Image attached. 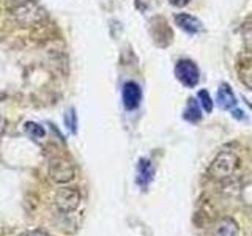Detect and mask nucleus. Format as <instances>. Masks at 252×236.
<instances>
[{
    "label": "nucleus",
    "instance_id": "f257e3e1",
    "mask_svg": "<svg viewBox=\"0 0 252 236\" xmlns=\"http://www.w3.org/2000/svg\"><path fill=\"white\" fill-rule=\"evenodd\" d=\"M8 11L14 18V21H18L26 27L38 26L46 19L44 10L33 0H14L8 5Z\"/></svg>",
    "mask_w": 252,
    "mask_h": 236
},
{
    "label": "nucleus",
    "instance_id": "f03ea898",
    "mask_svg": "<svg viewBox=\"0 0 252 236\" xmlns=\"http://www.w3.org/2000/svg\"><path fill=\"white\" fill-rule=\"evenodd\" d=\"M236 165H238V157H236V154L232 151H222L215 157V161L211 162L208 172L215 179H222L232 175L236 169Z\"/></svg>",
    "mask_w": 252,
    "mask_h": 236
},
{
    "label": "nucleus",
    "instance_id": "7ed1b4c3",
    "mask_svg": "<svg viewBox=\"0 0 252 236\" xmlns=\"http://www.w3.org/2000/svg\"><path fill=\"white\" fill-rule=\"evenodd\" d=\"M54 205L60 212H73L81 205V194L74 187H62L54 195Z\"/></svg>",
    "mask_w": 252,
    "mask_h": 236
},
{
    "label": "nucleus",
    "instance_id": "20e7f679",
    "mask_svg": "<svg viewBox=\"0 0 252 236\" xmlns=\"http://www.w3.org/2000/svg\"><path fill=\"white\" fill-rule=\"evenodd\" d=\"M175 76L188 88H194L200 81L199 68L192 60H180L175 65Z\"/></svg>",
    "mask_w": 252,
    "mask_h": 236
},
{
    "label": "nucleus",
    "instance_id": "39448f33",
    "mask_svg": "<svg viewBox=\"0 0 252 236\" xmlns=\"http://www.w3.org/2000/svg\"><path fill=\"white\" fill-rule=\"evenodd\" d=\"M49 177L54 183L57 184H66L74 179V167L66 159L55 157L49 165Z\"/></svg>",
    "mask_w": 252,
    "mask_h": 236
},
{
    "label": "nucleus",
    "instance_id": "423d86ee",
    "mask_svg": "<svg viewBox=\"0 0 252 236\" xmlns=\"http://www.w3.org/2000/svg\"><path fill=\"white\" fill-rule=\"evenodd\" d=\"M122 98H123V106L126 110H134L137 109L140 101H142V90L139 84L136 82H126L123 85V91H122Z\"/></svg>",
    "mask_w": 252,
    "mask_h": 236
},
{
    "label": "nucleus",
    "instance_id": "0eeeda50",
    "mask_svg": "<svg viewBox=\"0 0 252 236\" xmlns=\"http://www.w3.org/2000/svg\"><path fill=\"white\" fill-rule=\"evenodd\" d=\"M218 102L220 109L224 110H233L236 109V104H238V101H236V96L232 90V87L228 85L227 82H222L219 85L218 88Z\"/></svg>",
    "mask_w": 252,
    "mask_h": 236
},
{
    "label": "nucleus",
    "instance_id": "6e6552de",
    "mask_svg": "<svg viewBox=\"0 0 252 236\" xmlns=\"http://www.w3.org/2000/svg\"><path fill=\"white\" fill-rule=\"evenodd\" d=\"M175 24L181 29V30H185L186 33H199V31L203 30V26H202V22L195 18V16H191V14H188V13H181V14H177L175 16Z\"/></svg>",
    "mask_w": 252,
    "mask_h": 236
},
{
    "label": "nucleus",
    "instance_id": "1a4fd4ad",
    "mask_svg": "<svg viewBox=\"0 0 252 236\" xmlns=\"http://www.w3.org/2000/svg\"><path fill=\"white\" fill-rule=\"evenodd\" d=\"M155 177V167L148 159H140L137 164V173H136V183L140 187H148V184L153 181Z\"/></svg>",
    "mask_w": 252,
    "mask_h": 236
},
{
    "label": "nucleus",
    "instance_id": "9d476101",
    "mask_svg": "<svg viewBox=\"0 0 252 236\" xmlns=\"http://www.w3.org/2000/svg\"><path fill=\"white\" fill-rule=\"evenodd\" d=\"M213 236H240V228L238 224L235 222L232 217H224L220 219L215 227Z\"/></svg>",
    "mask_w": 252,
    "mask_h": 236
},
{
    "label": "nucleus",
    "instance_id": "9b49d317",
    "mask_svg": "<svg viewBox=\"0 0 252 236\" xmlns=\"http://www.w3.org/2000/svg\"><path fill=\"white\" fill-rule=\"evenodd\" d=\"M183 118L189 123H197L202 120V112H200V106L199 102H197L195 98H189L188 99V104H186V109H185V114H183Z\"/></svg>",
    "mask_w": 252,
    "mask_h": 236
},
{
    "label": "nucleus",
    "instance_id": "f8f14e48",
    "mask_svg": "<svg viewBox=\"0 0 252 236\" xmlns=\"http://www.w3.org/2000/svg\"><path fill=\"white\" fill-rule=\"evenodd\" d=\"M238 77L240 81L248 87L249 90H252V59L243 60L238 65Z\"/></svg>",
    "mask_w": 252,
    "mask_h": 236
},
{
    "label": "nucleus",
    "instance_id": "ddd939ff",
    "mask_svg": "<svg viewBox=\"0 0 252 236\" xmlns=\"http://www.w3.org/2000/svg\"><path fill=\"white\" fill-rule=\"evenodd\" d=\"M24 132L27 134V136L30 139H33V140H39V139H43L44 137V128L41 124H38L35 121H27L26 124H24Z\"/></svg>",
    "mask_w": 252,
    "mask_h": 236
},
{
    "label": "nucleus",
    "instance_id": "4468645a",
    "mask_svg": "<svg viewBox=\"0 0 252 236\" xmlns=\"http://www.w3.org/2000/svg\"><path fill=\"white\" fill-rule=\"evenodd\" d=\"M197 98H199V101H200V104H202L205 112L210 114L211 110H213V99L210 96V93L207 90H200L199 93H197Z\"/></svg>",
    "mask_w": 252,
    "mask_h": 236
},
{
    "label": "nucleus",
    "instance_id": "2eb2a0df",
    "mask_svg": "<svg viewBox=\"0 0 252 236\" xmlns=\"http://www.w3.org/2000/svg\"><path fill=\"white\" fill-rule=\"evenodd\" d=\"M65 124L69 128V131L76 134V112H74V109L71 107L68 112L65 114Z\"/></svg>",
    "mask_w": 252,
    "mask_h": 236
},
{
    "label": "nucleus",
    "instance_id": "dca6fc26",
    "mask_svg": "<svg viewBox=\"0 0 252 236\" xmlns=\"http://www.w3.org/2000/svg\"><path fill=\"white\" fill-rule=\"evenodd\" d=\"M243 36L246 44L252 47V22H248L246 26L243 27Z\"/></svg>",
    "mask_w": 252,
    "mask_h": 236
},
{
    "label": "nucleus",
    "instance_id": "f3484780",
    "mask_svg": "<svg viewBox=\"0 0 252 236\" xmlns=\"http://www.w3.org/2000/svg\"><path fill=\"white\" fill-rule=\"evenodd\" d=\"M19 236H49L44 230H38V228H35V230H27V232H24L21 233Z\"/></svg>",
    "mask_w": 252,
    "mask_h": 236
},
{
    "label": "nucleus",
    "instance_id": "a211bd4d",
    "mask_svg": "<svg viewBox=\"0 0 252 236\" xmlns=\"http://www.w3.org/2000/svg\"><path fill=\"white\" fill-rule=\"evenodd\" d=\"M191 0H169V3L170 5H173V6H178V8H183V6H186Z\"/></svg>",
    "mask_w": 252,
    "mask_h": 236
},
{
    "label": "nucleus",
    "instance_id": "6ab92c4d",
    "mask_svg": "<svg viewBox=\"0 0 252 236\" xmlns=\"http://www.w3.org/2000/svg\"><path fill=\"white\" fill-rule=\"evenodd\" d=\"M2 131H3V121L0 120V134H2Z\"/></svg>",
    "mask_w": 252,
    "mask_h": 236
}]
</instances>
